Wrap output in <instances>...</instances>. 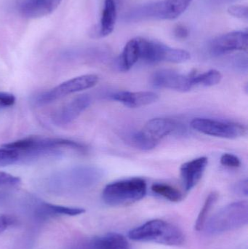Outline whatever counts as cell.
Here are the masks:
<instances>
[{"label": "cell", "mask_w": 248, "mask_h": 249, "mask_svg": "<svg viewBox=\"0 0 248 249\" xmlns=\"http://www.w3.org/2000/svg\"><path fill=\"white\" fill-rule=\"evenodd\" d=\"M17 223V219L11 215L3 214L0 216V234L4 232Z\"/></svg>", "instance_id": "30"}, {"label": "cell", "mask_w": 248, "mask_h": 249, "mask_svg": "<svg viewBox=\"0 0 248 249\" xmlns=\"http://www.w3.org/2000/svg\"><path fill=\"white\" fill-rule=\"evenodd\" d=\"M130 239L136 242L155 243L179 247L185 242L183 232L178 227L161 219L148 221L128 233Z\"/></svg>", "instance_id": "3"}, {"label": "cell", "mask_w": 248, "mask_h": 249, "mask_svg": "<svg viewBox=\"0 0 248 249\" xmlns=\"http://www.w3.org/2000/svg\"><path fill=\"white\" fill-rule=\"evenodd\" d=\"M109 97L129 108L149 106L155 103L159 99L158 95L151 91H119L112 93Z\"/></svg>", "instance_id": "17"}, {"label": "cell", "mask_w": 248, "mask_h": 249, "mask_svg": "<svg viewBox=\"0 0 248 249\" xmlns=\"http://www.w3.org/2000/svg\"><path fill=\"white\" fill-rule=\"evenodd\" d=\"M2 146L16 151L19 155L17 163L22 164L58 159L71 152L84 155L87 152L85 145L75 141L39 136L25 138Z\"/></svg>", "instance_id": "1"}, {"label": "cell", "mask_w": 248, "mask_h": 249, "mask_svg": "<svg viewBox=\"0 0 248 249\" xmlns=\"http://www.w3.org/2000/svg\"><path fill=\"white\" fill-rule=\"evenodd\" d=\"M147 191L145 180L134 177L107 184L103 189L102 198L109 206H127L144 198Z\"/></svg>", "instance_id": "5"}, {"label": "cell", "mask_w": 248, "mask_h": 249, "mask_svg": "<svg viewBox=\"0 0 248 249\" xmlns=\"http://www.w3.org/2000/svg\"><path fill=\"white\" fill-rule=\"evenodd\" d=\"M25 205L32 216L39 220H46L60 216H78L85 212L82 208L58 206L42 201L34 197H28Z\"/></svg>", "instance_id": "10"}, {"label": "cell", "mask_w": 248, "mask_h": 249, "mask_svg": "<svg viewBox=\"0 0 248 249\" xmlns=\"http://www.w3.org/2000/svg\"><path fill=\"white\" fill-rule=\"evenodd\" d=\"M248 222L247 201L230 203L206 221L204 229L211 235H218L246 226Z\"/></svg>", "instance_id": "4"}, {"label": "cell", "mask_w": 248, "mask_h": 249, "mask_svg": "<svg viewBox=\"0 0 248 249\" xmlns=\"http://www.w3.org/2000/svg\"><path fill=\"white\" fill-rule=\"evenodd\" d=\"M151 191L157 196H161L166 200L173 203L181 201L183 197L182 193L179 190L169 184L156 183L151 186Z\"/></svg>", "instance_id": "25"}, {"label": "cell", "mask_w": 248, "mask_h": 249, "mask_svg": "<svg viewBox=\"0 0 248 249\" xmlns=\"http://www.w3.org/2000/svg\"><path fill=\"white\" fill-rule=\"evenodd\" d=\"M234 191L236 194L241 196H248V182L247 179L242 180L239 182L236 183L234 187Z\"/></svg>", "instance_id": "31"}, {"label": "cell", "mask_w": 248, "mask_h": 249, "mask_svg": "<svg viewBox=\"0 0 248 249\" xmlns=\"http://www.w3.org/2000/svg\"><path fill=\"white\" fill-rule=\"evenodd\" d=\"M21 184L19 177L0 171V202L10 198L18 190Z\"/></svg>", "instance_id": "22"}, {"label": "cell", "mask_w": 248, "mask_h": 249, "mask_svg": "<svg viewBox=\"0 0 248 249\" xmlns=\"http://www.w3.org/2000/svg\"><path fill=\"white\" fill-rule=\"evenodd\" d=\"M67 249H130V245L125 236L111 232L73 243Z\"/></svg>", "instance_id": "13"}, {"label": "cell", "mask_w": 248, "mask_h": 249, "mask_svg": "<svg viewBox=\"0 0 248 249\" xmlns=\"http://www.w3.org/2000/svg\"><path fill=\"white\" fill-rule=\"evenodd\" d=\"M220 162L224 166L234 168H239L242 164L241 160L238 157L230 153H224L222 155Z\"/></svg>", "instance_id": "27"}, {"label": "cell", "mask_w": 248, "mask_h": 249, "mask_svg": "<svg viewBox=\"0 0 248 249\" xmlns=\"http://www.w3.org/2000/svg\"><path fill=\"white\" fill-rule=\"evenodd\" d=\"M222 80V74L218 70H211L202 74L192 73V83L194 86L212 87L219 84Z\"/></svg>", "instance_id": "23"}, {"label": "cell", "mask_w": 248, "mask_h": 249, "mask_svg": "<svg viewBox=\"0 0 248 249\" xmlns=\"http://www.w3.org/2000/svg\"><path fill=\"white\" fill-rule=\"evenodd\" d=\"M140 59V48L138 39H131L125 45L119 60L118 67L122 71H129Z\"/></svg>", "instance_id": "20"}, {"label": "cell", "mask_w": 248, "mask_h": 249, "mask_svg": "<svg viewBox=\"0 0 248 249\" xmlns=\"http://www.w3.org/2000/svg\"><path fill=\"white\" fill-rule=\"evenodd\" d=\"M19 155L16 151L7 148H0V168L18 162Z\"/></svg>", "instance_id": "26"}, {"label": "cell", "mask_w": 248, "mask_h": 249, "mask_svg": "<svg viewBox=\"0 0 248 249\" xmlns=\"http://www.w3.org/2000/svg\"><path fill=\"white\" fill-rule=\"evenodd\" d=\"M102 177L103 171L97 167L77 165L52 173L41 184L51 194L69 196L91 188Z\"/></svg>", "instance_id": "2"}, {"label": "cell", "mask_w": 248, "mask_h": 249, "mask_svg": "<svg viewBox=\"0 0 248 249\" xmlns=\"http://www.w3.org/2000/svg\"><path fill=\"white\" fill-rule=\"evenodd\" d=\"M229 14L239 18L248 19V8L247 6L233 5L230 6L228 10Z\"/></svg>", "instance_id": "29"}, {"label": "cell", "mask_w": 248, "mask_h": 249, "mask_svg": "<svg viewBox=\"0 0 248 249\" xmlns=\"http://www.w3.org/2000/svg\"><path fill=\"white\" fill-rule=\"evenodd\" d=\"M174 35L178 39H186L189 35V31L185 26L182 25H178L175 27Z\"/></svg>", "instance_id": "32"}, {"label": "cell", "mask_w": 248, "mask_h": 249, "mask_svg": "<svg viewBox=\"0 0 248 249\" xmlns=\"http://www.w3.org/2000/svg\"><path fill=\"white\" fill-rule=\"evenodd\" d=\"M98 82L99 77L96 74L79 76L61 83L48 91L37 95L33 98L32 102L35 106H45L68 95L91 89L96 86Z\"/></svg>", "instance_id": "8"}, {"label": "cell", "mask_w": 248, "mask_h": 249, "mask_svg": "<svg viewBox=\"0 0 248 249\" xmlns=\"http://www.w3.org/2000/svg\"><path fill=\"white\" fill-rule=\"evenodd\" d=\"M116 18V4L115 0H104V7L100 19L99 35L101 37L113 32Z\"/></svg>", "instance_id": "21"}, {"label": "cell", "mask_w": 248, "mask_h": 249, "mask_svg": "<svg viewBox=\"0 0 248 249\" xmlns=\"http://www.w3.org/2000/svg\"><path fill=\"white\" fill-rule=\"evenodd\" d=\"M62 0H23L19 6L22 16L28 18H38L53 13Z\"/></svg>", "instance_id": "18"}, {"label": "cell", "mask_w": 248, "mask_h": 249, "mask_svg": "<svg viewBox=\"0 0 248 249\" xmlns=\"http://www.w3.org/2000/svg\"><path fill=\"white\" fill-rule=\"evenodd\" d=\"M144 130L159 141L166 136L186 133L183 124L168 118H153L146 124Z\"/></svg>", "instance_id": "15"}, {"label": "cell", "mask_w": 248, "mask_h": 249, "mask_svg": "<svg viewBox=\"0 0 248 249\" xmlns=\"http://www.w3.org/2000/svg\"><path fill=\"white\" fill-rule=\"evenodd\" d=\"M91 102V98L87 94L74 98L52 114V123L57 125L71 124L89 107Z\"/></svg>", "instance_id": "14"}, {"label": "cell", "mask_w": 248, "mask_h": 249, "mask_svg": "<svg viewBox=\"0 0 248 249\" xmlns=\"http://www.w3.org/2000/svg\"><path fill=\"white\" fill-rule=\"evenodd\" d=\"M218 198V193L215 192L210 193L205 200V203L198 215V219L195 223V230L197 231H201L204 229L206 221L208 220L210 212L212 210L213 207L217 202Z\"/></svg>", "instance_id": "24"}, {"label": "cell", "mask_w": 248, "mask_h": 249, "mask_svg": "<svg viewBox=\"0 0 248 249\" xmlns=\"http://www.w3.org/2000/svg\"><path fill=\"white\" fill-rule=\"evenodd\" d=\"M139 44L140 59L149 64L160 62L181 64L189 61L191 55L185 50L167 46L157 41L137 38Z\"/></svg>", "instance_id": "7"}, {"label": "cell", "mask_w": 248, "mask_h": 249, "mask_svg": "<svg viewBox=\"0 0 248 249\" xmlns=\"http://www.w3.org/2000/svg\"><path fill=\"white\" fill-rule=\"evenodd\" d=\"M248 33L247 31H237L224 34L213 39L210 43L211 55L221 56L234 51H247Z\"/></svg>", "instance_id": "11"}, {"label": "cell", "mask_w": 248, "mask_h": 249, "mask_svg": "<svg viewBox=\"0 0 248 249\" xmlns=\"http://www.w3.org/2000/svg\"><path fill=\"white\" fill-rule=\"evenodd\" d=\"M193 0H162L149 3L130 11L126 18L132 21L155 19L173 20L182 16Z\"/></svg>", "instance_id": "6"}, {"label": "cell", "mask_w": 248, "mask_h": 249, "mask_svg": "<svg viewBox=\"0 0 248 249\" xmlns=\"http://www.w3.org/2000/svg\"><path fill=\"white\" fill-rule=\"evenodd\" d=\"M123 140L130 146L143 151L151 150L158 145L160 141L149 134L144 129L132 130L125 133Z\"/></svg>", "instance_id": "19"}, {"label": "cell", "mask_w": 248, "mask_h": 249, "mask_svg": "<svg viewBox=\"0 0 248 249\" xmlns=\"http://www.w3.org/2000/svg\"><path fill=\"white\" fill-rule=\"evenodd\" d=\"M191 127L203 134L222 139H238L246 133L243 124L210 118H195L191 122Z\"/></svg>", "instance_id": "9"}, {"label": "cell", "mask_w": 248, "mask_h": 249, "mask_svg": "<svg viewBox=\"0 0 248 249\" xmlns=\"http://www.w3.org/2000/svg\"><path fill=\"white\" fill-rule=\"evenodd\" d=\"M151 83L157 89H170L179 92L189 91L193 88L192 73L187 75L170 70L156 71L151 76Z\"/></svg>", "instance_id": "12"}, {"label": "cell", "mask_w": 248, "mask_h": 249, "mask_svg": "<svg viewBox=\"0 0 248 249\" xmlns=\"http://www.w3.org/2000/svg\"><path fill=\"white\" fill-rule=\"evenodd\" d=\"M14 95L6 92H0V111L11 107L16 103Z\"/></svg>", "instance_id": "28"}, {"label": "cell", "mask_w": 248, "mask_h": 249, "mask_svg": "<svg viewBox=\"0 0 248 249\" xmlns=\"http://www.w3.org/2000/svg\"><path fill=\"white\" fill-rule=\"evenodd\" d=\"M208 163L206 157H200L182 164L180 168L181 177L186 192L191 191L199 182Z\"/></svg>", "instance_id": "16"}]
</instances>
